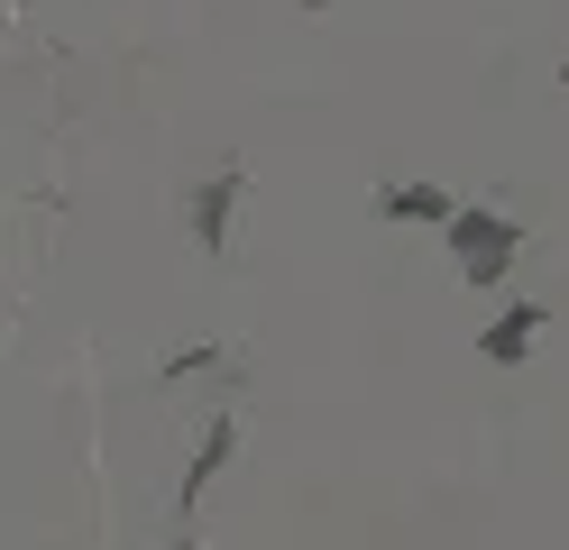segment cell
Here are the masks:
<instances>
[{"mask_svg":"<svg viewBox=\"0 0 569 550\" xmlns=\"http://www.w3.org/2000/svg\"><path fill=\"white\" fill-rule=\"evenodd\" d=\"M542 321H551L542 303H506V312H496V321L478 330V358H496V367H506V358H523L532 340H542Z\"/></svg>","mask_w":569,"mask_h":550,"instance_id":"cell-3","label":"cell"},{"mask_svg":"<svg viewBox=\"0 0 569 550\" xmlns=\"http://www.w3.org/2000/svg\"><path fill=\"white\" fill-rule=\"evenodd\" d=\"M230 450H239V422H211V431H202V459L184 468V496H174L184 513L202 504V487H211V477H221V459H230Z\"/></svg>","mask_w":569,"mask_h":550,"instance_id":"cell-4","label":"cell"},{"mask_svg":"<svg viewBox=\"0 0 569 550\" xmlns=\"http://www.w3.org/2000/svg\"><path fill=\"white\" fill-rule=\"evenodd\" d=\"M239 193H248V174H239V166H221V174H202V183H193V202H184V211H193V248H202V257H230Z\"/></svg>","mask_w":569,"mask_h":550,"instance_id":"cell-2","label":"cell"},{"mask_svg":"<svg viewBox=\"0 0 569 550\" xmlns=\"http://www.w3.org/2000/svg\"><path fill=\"white\" fill-rule=\"evenodd\" d=\"M303 10H340V0H303Z\"/></svg>","mask_w":569,"mask_h":550,"instance_id":"cell-6","label":"cell"},{"mask_svg":"<svg viewBox=\"0 0 569 550\" xmlns=\"http://www.w3.org/2000/svg\"><path fill=\"white\" fill-rule=\"evenodd\" d=\"M441 230L459 248V267H469V284H496V276H506V257L523 248V220H496V211H450Z\"/></svg>","mask_w":569,"mask_h":550,"instance_id":"cell-1","label":"cell"},{"mask_svg":"<svg viewBox=\"0 0 569 550\" xmlns=\"http://www.w3.org/2000/svg\"><path fill=\"white\" fill-rule=\"evenodd\" d=\"M377 211H405V220H450V193H432V183H396V193H377Z\"/></svg>","mask_w":569,"mask_h":550,"instance_id":"cell-5","label":"cell"}]
</instances>
